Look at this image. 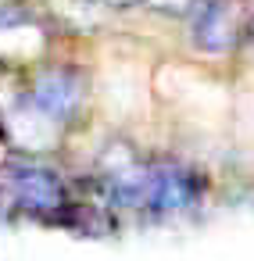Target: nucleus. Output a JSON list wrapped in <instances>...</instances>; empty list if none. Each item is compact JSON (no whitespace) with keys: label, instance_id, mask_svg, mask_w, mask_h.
<instances>
[{"label":"nucleus","instance_id":"1","mask_svg":"<svg viewBox=\"0 0 254 261\" xmlns=\"http://www.w3.org/2000/svg\"><path fill=\"white\" fill-rule=\"evenodd\" d=\"M72 182L40 158H11L0 165V215L11 222L65 225Z\"/></svg>","mask_w":254,"mask_h":261},{"label":"nucleus","instance_id":"2","mask_svg":"<svg viewBox=\"0 0 254 261\" xmlns=\"http://www.w3.org/2000/svg\"><path fill=\"white\" fill-rule=\"evenodd\" d=\"M204 204V179L193 165L179 158H147V172L133 204V215L143 222H183Z\"/></svg>","mask_w":254,"mask_h":261},{"label":"nucleus","instance_id":"3","mask_svg":"<svg viewBox=\"0 0 254 261\" xmlns=\"http://www.w3.org/2000/svg\"><path fill=\"white\" fill-rule=\"evenodd\" d=\"M250 11V0H200V8L186 18L193 47L208 58L236 54L247 43Z\"/></svg>","mask_w":254,"mask_h":261},{"label":"nucleus","instance_id":"4","mask_svg":"<svg viewBox=\"0 0 254 261\" xmlns=\"http://www.w3.org/2000/svg\"><path fill=\"white\" fill-rule=\"evenodd\" d=\"M26 93L36 108H43L50 118H58L68 129L86 108L90 83H86V72L75 65H40L29 75Z\"/></svg>","mask_w":254,"mask_h":261},{"label":"nucleus","instance_id":"5","mask_svg":"<svg viewBox=\"0 0 254 261\" xmlns=\"http://www.w3.org/2000/svg\"><path fill=\"white\" fill-rule=\"evenodd\" d=\"M0 136L22 158H43L61 147L65 125L58 118H50L43 108H36L29 100V93H22L11 108L0 111Z\"/></svg>","mask_w":254,"mask_h":261},{"label":"nucleus","instance_id":"6","mask_svg":"<svg viewBox=\"0 0 254 261\" xmlns=\"http://www.w3.org/2000/svg\"><path fill=\"white\" fill-rule=\"evenodd\" d=\"M47 50V33L26 11L8 4L0 11V68H22Z\"/></svg>","mask_w":254,"mask_h":261},{"label":"nucleus","instance_id":"7","mask_svg":"<svg viewBox=\"0 0 254 261\" xmlns=\"http://www.w3.org/2000/svg\"><path fill=\"white\" fill-rule=\"evenodd\" d=\"M140 4L154 15H168V18H190L197 8H200V0H140Z\"/></svg>","mask_w":254,"mask_h":261},{"label":"nucleus","instance_id":"8","mask_svg":"<svg viewBox=\"0 0 254 261\" xmlns=\"http://www.w3.org/2000/svg\"><path fill=\"white\" fill-rule=\"evenodd\" d=\"M240 197H243L247 211H254V182H250V186H243V193H240Z\"/></svg>","mask_w":254,"mask_h":261},{"label":"nucleus","instance_id":"9","mask_svg":"<svg viewBox=\"0 0 254 261\" xmlns=\"http://www.w3.org/2000/svg\"><path fill=\"white\" fill-rule=\"evenodd\" d=\"M104 4H108V8H118V11H122V8H133V4H140V0H104Z\"/></svg>","mask_w":254,"mask_h":261},{"label":"nucleus","instance_id":"10","mask_svg":"<svg viewBox=\"0 0 254 261\" xmlns=\"http://www.w3.org/2000/svg\"><path fill=\"white\" fill-rule=\"evenodd\" d=\"M247 47H254V11H250V25H247Z\"/></svg>","mask_w":254,"mask_h":261},{"label":"nucleus","instance_id":"11","mask_svg":"<svg viewBox=\"0 0 254 261\" xmlns=\"http://www.w3.org/2000/svg\"><path fill=\"white\" fill-rule=\"evenodd\" d=\"M8 4H11V0H0V11H4V8H8Z\"/></svg>","mask_w":254,"mask_h":261}]
</instances>
